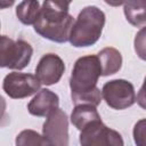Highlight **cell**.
Masks as SVG:
<instances>
[{
  "label": "cell",
  "instance_id": "1",
  "mask_svg": "<svg viewBox=\"0 0 146 146\" xmlns=\"http://www.w3.org/2000/svg\"><path fill=\"white\" fill-rule=\"evenodd\" d=\"M99 76H102V66L97 55L82 56L74 63L70 88L74 105L91 104L98 106L102 102V91L97 87Z\"/></svg>",
  "mask_w": 146,
  "mask_h": 146
},
{
  "label": "cell",
  "instance_id": "2",
  "mask_svg": "<svg viewBox=\"0 0 146 146\" xmlns=\"http://www.w3.org/2000/svg\"><path fill=\"white\" fill-rule=\"evenodd\" d=\"M70 3L68 0H44L38 19L33 24L34 31L54 42L68 41L74 24L73 16L68 13Z\"/></svg>",
  "mask_w": 146,
  "mask_h": 146
},
{
  "label": "cell",
  "instance_id": "3",
  "mask_svg": "<svg viewBox=\"0 0 146 146\" xmlns=\"http://www.w3.org/2000/svg\"><path fill=\"white\" fill-rule=\"evenodd\" d=\"M105 14L96 6L84 7L78 15L70 34V43L75 48L94 46L105 25Z\"/></svg>",
  "mask_w": 146,
  "mask_h": 146
},
{
  "label": "cell",
  "instance_id": "4",
  "mask_svg": "<svg viewBox=\"0 0 146 146\" xmlns=\"http://www.w3.org/2000/svg\"><path fill=\"white\" fill-rule=\"evenodd\" d=\"M32 46L19 39L13 40L7 35L1 36L0 43V66L11 70H23L32 58Z\"/></svg>",
  "mask_w": 146,
  "mask_h": 146
},
{
  "label": "cell",
  "instance_id": "5",
  "mask_svg": "<svg viewBox=\"0 0 146 146\" xmlns=\"http://www.w3.org/2000/svg\"><path fill=\"white\" fill-rule=\"evenodd\" d=\"M102 96L106 104L113 110H125L136 103L133 84L123 79L106 82L103 86Z\"/></svg>",
  "mask_w": 146,
  "mask_h": 146
},
{
  "label": "cell",
  "instance_id": "6",
  "mask_svg": "<svg viewBox=\"0 0 146 146\" xmlns=\"http://www.w3.org/2000/svg\"><path fill=\"white\" fill-rule=\"evenodd\" d=\"M41 82L36 75L30 73L11 72L7 74L2 82V89L13 99H22L32 96L40 90Z\"/></svg>",
  "mask_w": 146,
  "mask_h": 146
},
{
  "label": "cell",
  "instance_id": "7",
  "mask_svg": "<svg viewBox=\"0 0 146 146\" xmlns=\"http://www.w3.org/2000/svg\"><path fill=\"white\" fill-rule=\"evenodd\" d=\"M80 144L83 146H123L124 143L117 131L110 129L102 122V120H99L81 130Z\"/></svg>",
  "mask_w": 146,
  "mask_h": 146
},
{
  "label": "cell",
  "instance_id": "8",
  "mask_svg": "<svg viewBox=\"0 0 146 146\" xmlns=\"http://www.w3.org/2000/svg\"><path fill=\"white\" fill-rule=\"evenodd\" d=\"M42 135L49 143L55 146L68 145V117L67 114L56 108L46 119L42 127Z\"/></svg>",
  "mask_w": 146,
  "mask_h": 146
},
{
  "label": "cell",
  "instance_id": "9",
  "mask_svg": "<svg viewBox=\"0 0 146 146\" xmlns=\"http://www.w3.org/2000/svg\"><path fill=\"white\" fill-rule=\"evenodd\" d=\"M65 72V64L63 59L56 54H46L43 55L36 67L35 75L44 86H51L57 83Z\"/></svg>",
  "mask_w": 146,
  "mask_h": 146
},
{
  "label": "cell",
  "instance_id": "10",
  "mask_svg": "<svg viewBox=\"0 0 146 146\" xmlns=\"http://www.w3.org/2000/svg\"><path fill=\"white\" fill-rule=\"evenodd\" d=\"M59 97L49 89H40L27 105V111L34 116H48L52 111L58 108Z\"/></svg>",
  "mask_w": 146,
  "mask_h": 146
},
{
  "label": "cell",
  "instance_id": "11",
  "mask_svg": "<svg viewBox=\"0 0 146 146\" xmlns=\"http://www.w3.org/2000/svg\"><path fill=\"white\" fill-rule=\"evenodd\" d=\"M97 106L91 105V104H80L75 105L71 113V122L72 124L78 129L82 130L87 125L102 120L97 108Z\"/></svg>",
  "mask_w": 146,
  "mask_h": 146
},
{
  "label": "cell",
  "instance_id": "12",
  "mask_svg": "<svg viewBox=\"0 0 146 146\" xmlns=\"http://www.w3.org/2000/svg\"><path fill=\"white\" fill-rule=\"evenodd\" d=\"M98 58L102 66V75L108 76L117 73L122 66V55L121 52L113 48L106 47L98 52Z\"/></svg>",
  "mask_w": 146,
  "mask_h": 146
},
{
  "label": "cell",
  "instance_id": "13",
  "mask_svg": "<svg viewBox=\"0 0 146 146\" xmlns=\"http://www.w3.org/2000/svg\"><path fill=\"white\" fill-rule=\"evenodd\" d=\"M123 13L131 25L136 27L146 25V0H127Z\"/></svg>",
  "mask_w": 146,
  "mask_h": 146
},
{
  "label": "cell",
  "instance_id": "14",
  "mask_svg": "<svg viewBox=\"0 0 146 146\" xmlns=\"http://www.w3.org/2000/svg\"><path fill=\"white\" fill-rule=\"evenodd\" d=\"M40 3L38 0H23L16 7V16L24 25H33L40 13Z\"/></svg>",
  "mask_w": 146,
  "mask_h": 146
},
{
  "label": "cell",
  "instance_id": "15",
  "mask_svg": "<svg viewBox=\"0 0 146 146\" xmlns=\"http://www.w3.org/2000/svg\"><path fill=\"white\" fill-rule=\"evenodd\" d=\"M15 143L17 146H50L43 135L41 136L39 132L31 129L21 131L17 135Z\"/></svg>",
  "mask_w": 146,
  "mask_h": 146
},
{
  "label": "cell",
  "instance_id": "16",
  "mask_svg": "<svg viewBox=\"0 0 146 146\" xmlns=\"http://www.w3.org/2000/svg\"><path fill=\"white\" fill-rule=\"evenodd\" d=\"M133 47L137 56L146 62V25L137 32L133 40Z\"/></svg>",
  "mask_w": 146,
  "mask_h": 146
},
{
  "label": "cell",
  "instance_id": "17",
  "mask_svg": "<svg viewBox=\"0 0 146 146\" xmlns=\"http://www.w3.org/2000/svg\"><path fill=\"white\" fill-rule=\"evenodd\" d=\"M132 136L137 146H146V119H141L136 122Z\"/></svg>",
  "mask_w": 146,
  "mask_h": 146
},
{
  "label": "cell",
  "instance_id": "18",
  "mask_svg": "<svg viewBox=\"0 0 146 146\" xmlns=\"http://www.w3.org/2000/svg\"><path fill=\"white\" fill-rule=\"evenodd\" d=\"M136 102H137V104H138L141 108L146 110V76H145V79H144L143 86L140 87V89H139V91H138V94H137Z\"/></svg>",
  "mask_w": 146,
  "mask_h": 146
},
{
  "label": "cell",
  "instance_id": "19",
  "mask_svg": "<svg viewBox=\"0 0 146 146\" xmlns=\"http://www.w3.org/2000/svg\"><path fill=\"white\" fill-rule=\"evenodd\" d=\"M104 1L112 7H119V6H122L127 2V0H104Z\"/></svg>",
  "mask_w": 146,
  "mask_h": 146
},
{
  "label": "cell",
  "instance_id": "20",
  "mask_svg": "<svg viewBox=\"0 0 146 146\" xmlns=\"http://www.w3.org/2000/svg\"><path fill=\"white\" fill-rule=\"evenodd\" d=\"M15 0H0V8L1 9H6L8 7H11L14 5Z\"/></svg>",
  "mask_w": 146,
  "mask_h": 146
},
{
  "label": "cell",
  "instance_id": "21",
  "mask_svg": "<svg viewBox=\"0 0 146 146\" xmlns=\"http://www.w3.org/2000/svg\"><path fill=\"white\" fill-rule=\"evenodd\" d=\"M68 1H70V2H72V1H73V0H68Z\"/></svg>",
  "mask_w": 146,
  "mask_h": 146
}]
</instances>
